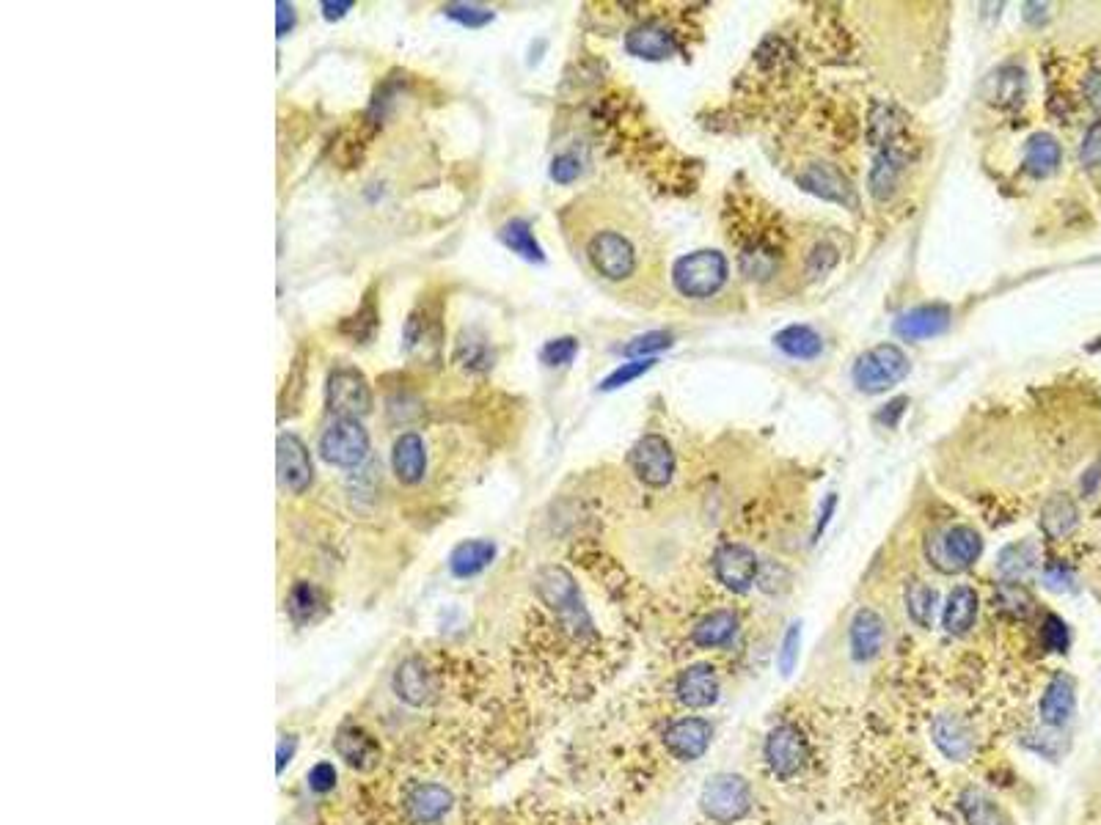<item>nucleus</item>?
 Here are the masks:
<instances>
[{"instance_id": "3c124183", "label": "nucleus", "mask_w": 1101, "mask_h": 825, "mask_svg": "<svg viewBox=\"0 0 1101 825\" xmlns=\"http://www.w3.org/2000/svg\"><path fill=\"white\" fill-rule=\"evenodd\" d=\"M309 787L314 792H328L336 784V770L331 762H317L312 770H309Z\"/></svg>"}, {"instance_id": "473e14b6", "label": "nucleus", "mask_w": 1101, "mask_h": 825, "mask_svg": "<svg viewBox=\"0 0 1101 825\" xmlns=\"http://www.w3.org/2000/svg\"><path fill=\"white\" fill-rule=\"evenodd\" d=\"M958 806H961L967 825H1011V817L1002 812V806H997V801L989 798L986 792L967 790L961 795Z\"/></svg>"}, {"instance_id": "0eeeda50", "label": "nucleus", "mask_w": 1101, "mask_h": 825, "mask_svg": "<svg viewBox=\"0 0 1101 825\" xmlns=\"http://www.w3.org/2000/svg\"><path fill=\"white\" fill-rule=\"evenodd\" d=\"M320 454L336 468H358L369 457V435L358 418H336L320 438Z\"/></svg>"}, {"instance_id": "9b49d317", "label": "nucleus", "mask_w": 1101, "mask_h": 825, "mask_svg": "<svg viewBox=\"0 0 1101 825\" xmlns=\"http://www.w3.org/2000/svg\"><path fill=\"white\" fill-rule=\"evenodd\" d=\"M766 759L779 779H790L807 762V740L796 726H777L766 737Z\"/></svg>"}, {"instance_id": "052dcab7", "label": "nucleus", "mask_w": 1101, "mask_h": 825, "mask_svg": "<svg viewBox=\"0 0 1101 825\" xmlns=\"http://www.w3.org/2000/svg\"><path fill=\"white\" fill-rule=\"evenodd\" d=\"M292 751H295V737H290V740H281V743H279V773L284 770V765L290 762Z\"/></svg>"}, {"instance_id": "8fccbe9b", "label": "nucleus", "mask_w": 1101, "mask_h": 825, "mask_svg": "<svg viewBox=\"0 0 1101 825\" xmlns=\"http://www.w3.org/2000/svg\"><path fill=\"white\" fill-rule=\"evenodd\" d=\"M799 644H801V627L790 625L788 633H785V641H782V652H779V671L782 674H790L799 663Z\"/></svg>"}, {"instance_id": "c9c22d12", "label": "nucleus", "mask_w": 1101, "mask_h": 825, "mask_svg": "<svg viewBox=\"0 0 1101 825\" xmlns=\"http://www.w3.org/2000/svg\"><path fill=\"white\" fill-rule=\"evenodd\" d=\"M457 363L468 369V372H488L490 363H493V350H490L488 339L477 333V330H466L460 333L457 339Z\"/></svg>"}, {"instance_id": "bf43d9fd", "label": "nucleus", "mask_w": 1101, "mask_h": 825, "mask_svg": "<svg viewBox=\"0 0 1101 825\" xmlns=\"http://www.w3.org/2000/svg\"><path fill=\"white\" fill-rule=\"evenodd\" d=\"M1085 91H1088L1090 105H1093V108H1099V110H1101V72H1096V75H1090V80H1088V86H1085Z\"/></svg>"}, {"instance_id": "6e6d98bb", "label": "nucleus", "mask_w": 1101, "mask_h": 825, "mask_svg": "<svg viewBox=\"0 0 1101 825\" xmlns=\"http://www.w3.org/2000/svg\"><path fill=\"white\" fill-rule=\"evenodd\" d=\"M350 9H353L350 0H323L325 20H342Z\"/></svg>"}, {"instance_id": "a211bd4d", "label": "nucleus", "mask_w": 1101, "mask_h": 825, "mask_svg": "<svg viewBox=\"0 0 1101 825\" xmlns=\"http://www.w3.org/2000/svg\"><path fill=\"white\" fill-rule=\"evenodd\" d=\"M391 465H394V473L402 484H419L427 473V449H424V440L416 435V432H405L400 438L394 440V449H391Z\"/></svg>"}, {"instance_id": "a878e982", "label": "nucleus", "mask_w": 1101, "mask_h": 825, "mask_svg": "<svg viewBox=\"0 0 1101 825\" xmlns=\"http://www.w3.org/2000/svg\"><path fill=\"white\" fill-rule=\"evenodd\" d=\"M496 559V545L488 539H468L449 553V570L455 578H474Z\"/></svg>"}, {"instance_id": "f3484780", "label": "nucleus", "mask_w": 1101, "mask_h": 825, "mask_svg": "<svg viewBox=\"0 0 1101 825\" xmlns=\"http://www.w3.org/2000/svg\"><path fill=\"white\" fill-rule=\"evenodd\" d=\"M884 636H887V627H884V619H881L873 608H859L854 622H851V655L859 663H868L881 652L884 647Z\"/></svg>"}, {"instance_id": "cd10ccee", "label": "nucleus", "mask_w": 1101, "mask_h": 825, "mask_svg": "<svg viewBox=\"0 0 1101 825\" xmlns=\"http://www.w3.org/2000/svg\"><path fill=\"white\" fill-rule=\"evenodd\" d=\"M1079 523L1077 504L1066 493H1055L1041 506V531L1049 539H1066Z\"/></svg>"}, {"instance_id": "37998d69", "label": "nucleus", "mask_w": 1101, "mask_h": 825, "mask_svg": "<svg viewBox=\"0 0 1101 825\" xmlns=\"http://www.w3.org/2000/svg\"><path fill=\"white\" fill-rule=\"evenodd\" d=\"M576 355H579V339L576 336H559V339L545 341V347L540 350V361L545 366H568Z\"/></svg>"}, {"instance_id": "aec40b11", "label": "nucleus", "mask_w": 1101, "mask_h": 825, "mask_svg": "<svg viewBox=\"0 0 1101 825\" xmlns=\"http://www.w3.org/2000/svg\"><path fill=\"white\" fill-rule=\"evenodd\" d=\"M1038 710H1041V721L1046 726L1060 729L1063 724H1068L1074 710H1077V688H1074V680L1066 677V674H1057L1055 680L1046 685Z\"/></svg>"}, {"instance_id": "393cba45", "label": "nucleus", "mask_w": 1101, "mask_h": 825, "mask_svg": "<svg viewBox=\"0 0 1101 825\" xmlns=\"http://www.w3.org/2000/svg\"><path fill=\"white\" fill-rule=\"evenodd\" d=\"M1038 567V548L1035 542H1013L1005 545L997 556V572L1005 583H1024Z\"/></svg>"}, {"instance_id": "c85d7f7f", "label": "nucleus", "mask_w": 1101, "mask_h": 825, "mask_svg": "<svg viewBox=\"0 0 1101 825\" xmlns=\"http://www.w3.org/2000/svg\"><path fill=\"white\" fill-rule=\"evenodd\" d=\"M1060 157H1063L1060 143L1049 132H1035V135H1030L1027 149H1024V168H1027V174L1044 179V176L1055 174Z\"/></svg>"}, {"instance_id": "423d86ee", "label": "nucleus", "mask_w": 1101, "mask_h": 825, "mask_svg": "<svg viewBox=\"0 0 1101 825\" xmlns=\"http://www.w3.org/2000/svg\"><path fill=\"white\" fill-rule=\"evenodd\" d=\"M925 553H928V559H931L936 570L961 572L980 559L983 539L972 526H953L928 537Z\"/></svg>"}, {"instance_id": "f03ea898", "label": "nucleus", "mask_w": 1101, "mask_h": 825, "mask_svg": "<svg viewBox=\"0 0 1101 825\" xmlns=\"http://www.w3.org/2000/svg\"><path fill=\"white\" fill-rule=\"evenodd\" d=\"M727 278H730L727 256L719 251H708V248L686 253L672 264V284L689 300H708V297L719 295Z\"/></svg>"}, {"instance_id": "4be33fe9", "label": "nucleus", "mask_w": 1101, "mask_h": 825, "mask_svg": "<svg viewBox=\"0 0 1101 825\" xmlns=\"http://www.w3.org/2000/svg\"><path fill=\"white\" fill-rule=\"evenodd\" d=\"M906 160H909V152H906L903 143L881 149L876 163H873V171H870V196L876 201H890L895 196V190H898V176H901Z\"/></svg>"}, {"instance_id": "5701e85b", "label": "nucleus", "mask_w": 1101, "mask_h": 825, "mask_svg": "<svg viewBox=\"0 0 1101 825\" xmlns=\"http://www.w3.org/2000/svg\"><path fill=\"white\" fill-rule=\"evenodd\" d=\"M408 814L416 823L430 825L438 823L449 809H452V795L441 784H416L408 798H405Z\"/></svg>"}, {"instance_id": "f257e3e1", "label": "nucleus", "mask_w": 1101, "mask_h": 825, "mask_svg": "<svg viewBox=\"0 0 1101 825\" xmlns=\"http://www.w3.org/2000/svg\"><path fill=\"white\" fill-rule=\"evenodd\" d=\"M601 223L581 231V253L590 270L606 284L639 295V303H656L661 295V248L645 218L625 207H595Z\"/></svg>"}, {"instance_id": "7c9ffc66", "label": "nucleus", "mask_w": 1101, "mask_h": 825, "mask_svg": "<svg viewBox=\"0 0 1101 825\" xmlns=\"http://www.w3.org/2000/svg\"><path fill=\"white\" fill-rule=\"evenodd\" d=\"M774 344L785 355L799 358V361H812V358H818L823 352V339L810 325H790V328L779 330L777 336H774Z\"/></svg>"}, {"instance_id": "20e7f679", "label": "nucleus", "mask_w": 1101, "mask_h": 825, "mask_svg": "<svg viewBox=\"0 0 1101 825\" xmlns=\"http://www.w3.org/2000/svg\"><path fill=\"white\" fill-rule=\"evenodd\" d=\"M702 814L719 825L738 823L752 809V790L744 776L735 773H716L705 781L700 792Z\"/></svg>"}, {"instance_id": "79ce46f5", "label": "nucleus", "mask_w": 1101, "mask_h": 825, "mask_svg": "<svg viewBox=\"0 0 1101 825\" xmlns=\"http://www.w3.org/2000/svg\"><path fill=\"white\" fill-rule=\"evenodd\" d=\"M669 347H672V336L669 333H664V330H650V333H642V336L628 341L623 347V355L639 361V358H653V352L669 350Z\"/></svg>"}, {"instance_id": "603ef678", "label": "nucleus", "mask_w": 1101, "mask_h": 825, "mask_svg": "<svg viewBox=\"0 0 1101 825\" xmlns=\"http://www.w3.org/2000/svg\"><path fill=\"white\" fill-rule=\"evenodd\" d=\"M1079 157H1082V163L1085 165H1096L1101 160V121H1096V124L1088 130L1085 141H1082V152H1079Z\"/></svg>"}, {"instance_id": "b1692460", "label": "nucleus", "mask_w": 1101, "mask_h": 825, "mask_svg": "<svg viewBox=\"0 0 1101 825\" xmlns=\"http://www.w3.org/2000/svg\"><path fill=\"white\" fill-rule=\"evenodd\" d=\"M394 693L405 704L419 707L433 696V674L424 669L419 660H405L394 674Z\"/></svg>"}, {"instance_id": "ea45409f", "label": "nucleus", "mask_w": 1101, "mask_h": 825, "mask_svg": "<svg viewBox=\"0 0 1101 825\" xmlns=\"http://www.w3.org/2000/svg\"><path fill=\"white\" fill-rule=\"evenodd\" d=\"M444 14L463 28H485L496 17L488 6H479V3H446Z\"/></svg>"}, {"instance_id": "c756f323", "label": "nucleus", "mask_w": 1101, "mask_h": 825, "mask_svg": "<svg viewBox=\"0 0 1101 825\" xmlns=\"http://www.w3.org/2000/svg\"><path fill=\"white\" fill-rule=\"evenodd\" d=\"M336 751H339V757L345 759L347 765L364 770V768H372V762H375V757H378V743H375L372 735H367L364 729H358V726H347V729H342L339 737H336Z\"/></svg>"}, {"instance_id": "bb28decb", "label": "nucleus", "mask_w": 1101, "mask_h": 825, "mask_svg": "<svg viewBox=\"0 0 1101 825\" xmlns=\"http://www.w3.org/2000/svg\"><path fill=\"white\" fill-rule=\"evenodd\" d=\"M978 594L969 586H956L950 597H947L945 614H942V625L950 636H964L969 633V627L975 625L978 619Z\"/></svg>"}, {"instance_id": "f8f14e48", "label": "nucleus", "mask_w": 1101, "mask_h": 825, "mask_svg": "<svg viewBox=\"0 0 1101 825\" xmlns=\"http://www.w3.org/2000/svg\"><path fill=\"white\" fill-rule=\"evenodd\" d=\"M713 572L730 592H746L760 575V561L744 545H724L713 556Z\"/></svg>"}, {"instance_id": "c03bdc74", "label": "nucleus", "mask_w": 1101, "mask_h": 825, "mask_svg": "<svg viewBox=\"0 0 1101 825\" xmlns=\"http://www.w3.org/2000/svg\"><path fill=\"white\" fill-rule=\"evenodd\" d=\"M656 366V358H639V361H628L623 366H617L606 380L601 383V391H614V388H623L636 377H642L645 372H650Z\"/></svg>"}, {"instance_id": "2eb2a0df", "label": "nucleus", "mask_w": 1101, "mask_h": 825, "mask_svg": "<svg viewBox=\"0 0 1101 825\" xmlns=\"http://www.w3.org/2000/svg\"><path fill=\"white\" fill-rule=\"evenodd\" d=\"M713 729L708 721L702 718H680L675 724L669 726L664 732V743L667 748L683 762H691V759H700L708 746H711Z\"/></svg>"}, {"instance_id": "a18cd8bd", "label": "nucleus", "mask_w": 1101, "mask_h": 825, "mask_svg": "<svg viewBox=\"0 0 1101 825\" xmlns=\"http://www.w3.org/2000/svg\"><path fill=\"white\" fill-rule=\"evenodd\" d=\"M1024 746H1030L1033 751H1038V754H1044V757L1055 759L1063 754L1066 740L1057 735L1055 726H1046V729H1041V732H1030V735L1024 737Z\"/></svg>"}, {"instance_id": "2f4dec72", "label": "nucleus", "mask_w": 1101, "mask_h": 825, "mask_svg": "<svg viewBox=\"0 0 1101 825\" xmlns=\"http://www.w3.org/2000/svg\"><path fill=\"white\" fill-rule=\"evenodd\" d=\"M499 240L504 242L512 253H518L521 259H526V262H534V264L545 262V253L543 248H540L537 237H534L529 220H523V218L507 220V223L501 226Z\"/></svg>"}, {"instance_id": "4468645a", "label": "nucleus", "mask_w": 1101, "mask_h": 825, "mask_svg": "<svg viewBox=\"0 0 1101 825\" xmlns=\"http://www.w3.org/2000/svg\"><path fill=\"white\" fill-rule=\"evenodd\" d=\"M931 735H934L936 748L953 762H967L972 757V751H975V732L961 715H936L934 724H931Z\"/></svg>"}, {"instance_id": "39448f33", "label": "nucleus", "mask_w": 1101, "mask_h": 825, "mask_svg": "<svg viewBox=\"0 0 1101 825\" xmlns=\"http://www.w3.org/2000/svg\"><path fill=\"white\" fill-rule=\"evenodd\" d=\"M537 592L543 597V603L570 627V630H590L592 622L587 616V608L581 603L579 586L573 581V575L562 567H545L537 575Z\"/></svg>"}, {"instance_id": "e433bc0d", "label": "nucleus", "mask_w": 1101, "mask_h": 825, "mask_svg": "<svg viewBox=\"0 0 1101 825\" xmlns=\"http://www.w3.org/2000/svg\"><path fill=\"white\" fill-rule=\"evenodd\" d=\"M906 611L912 616V622L917 627H931L934 625V611H936V589L928 586L920 578H914L909 586H906Z\"/></svg>"}, {"instance_id": "6ab92c4d", "label": "nucleus", "mask_w": 1101, "mask_h": 825, "mask_svg": "<svg viewBox=\"0 0 1101 825\" xmlns=\"http://www.w3.org/2000/svg\"><path fill=\"white\" fill-rule=\"evenodd\" d=\"M678 699L686 707H711L716 699H719V677L713 666H705V663H697V666H689L686 671H680L678 677Z\"/></svg>"}, {"instance_id": "4d7b16f0", "label": "nucleus", "mask_w": 1101, "mask_h": 825, "mask_svg": "<svg viewBox=\"0 0 1101 825\" xmlns=\"http://www.w3.org/2000/svg\"><path fill=\"white\" fill-rule=\"evenodd\" d=\"M906 405H909V399H895V402L887 405V410H881L879 421H884L887 427H895V424H898V416H901L903 407Z\"/></svg>"}, {"instance_id": "a19ab883", "label": "nucleus", "mask_w": 1101, "mask_h": 825, "mask_svg": "<svg viewBox=\"0 0 1101 825\" xmlns=\"http://www.w3.org/2000/svg\"><path fill=\"white\" fill-rule=\"evenodd\" d=\"M375 330H378V308L372 306V303H364V306L358 308L356 314L353 317H347L345 322H342V333H347L350 339H356V341H369L372 336H375Z\"/></svg>"}, {"instance_id": "5fc2aeb1", "label": "nucleus", "mask_w": 1101, "mask_h": 825, "mask_svg": "<svg viewBox=\"0 0 1101 825\" xmlns=\"http://www.w3.org/2000/svg\"><path fill=\"white\" fill-rule=\"evenodd\" d=\"M295 22H298L295 6L287 3V0H279V3H276V33H279V36H287V33L295 28Z\"/></svg>"}, {"instance_id": "864d4df0", "label": "nucleus", "mask_w": 1101, "mask_h": 825, "mask_svg": "<svg viewBox=\"0 0 1101 825\" xmlns=\"http://www.w3.org/2000/svg\"><path fill=\"white\" fill-rule=\"evenodd\" d=\"M1044 581H1046V586L1052 589V592H1063V589H1068V586H1071L1074 575H1071V570H1068V567H1063V564H1049V567L1044 570Z\"/></svg>"}, {"instance_id": "4c0bfd02", "label": "nucleus", "mask_w": 1101, "mask_h": 825, "mask_svg": "<svg viewBox=\"0 0 1101 825\" xmlns=\"http://www.w3.org/2000/svg\"><path fill=\"white\" fill-rule=\"evenodd\" d=\"M994 603H997L1002 614L1011 616V619H1027L1035 611L1033 594L1027 592L1022 583H1002L1000 589H997Z\"/></svg>"}, {"instance_id": "1a4fd4ad", "label": "nucleus", "mask_w": 1101, "mask_h": 825, "mask_svg": "<svg viewBox=\"0 0 1101 825\" xmlns=\"http://www.w3.org/2000/svg\"><path fill=\"white\" fill-rule=\"evenodd\" d=\"M628 465L647 487H667L675 476V451L661 435H645L634 443Z\"/></svg>"}, {"instance_id": "412c9836", "label": "nucleus", "mask_w": 1101, "mask_h": 825, "mask_svg": "<svg viewBox=\"0 0 1101 825\" xmlns=\"http://www.w3.org/2000/svg\"><path fill=\"white\" fill-rule=\"evenodd\" d=\"M947 325H950V308L947 306H920L906 311L898 322H895V333L901 339L920 341V339H934L939 333H945Z\"/></svg>"}, {"instance_id": "de8ad7c7", "label": "nucleus", "mask_w": 1101, "mask_h": 825, "mask_svg": "<svg viewBox=\"0 0 1101 825\" xmlns=\"http://www.w3.org/2000/svg\"><path fill=\"white\" fill-rule=\"evenodd\" d=\"M837 259H840V253H837L832 245L821 242V245H815V248L807 253V273H810V278L826 275L832 267H835Z\"/></svg>"}, {"instance_id": "f704fd0d", "label": "nucleus", "mask_w": 1101, "mask_h": 825, "mask_svg": "<svg viewBox=\"0 0 1101 825\" xmlns=\"http://www.w3.org/2000/svg\"><path fill=\"white\" fill-rule=\"evenodd\" d=\"M438 336H441V325H438V319L427 314V308H416L405 322V350L413 352V355H422L424 347L435 350Z\"/></svg>"}, {"instance_id": "58836bf2", "label": "nucleus", "mask_w": 1101, "mask_h": 825, "mask_svg": "<svg viewBox=\"0 0 1101 825\" xmlns=\"http://www.w3.org/2000/svg\"><path fill=\"white\" fill-rule=\"evenodd\" d=\"M320 592L314 589L312 583L298 581L292 586L290 600H287V608H290V616L295 622H312L314 616L320 614Z\"/></svg>"}, {"instance_id": "49530a36", "label": "nucleus", "mask_w": 1101, "mask_h": 825, "mask_svg": "<svg viewBox=\"0 0 1101 825\" xmlns=\"http://www.w3.org/2000/svg\"><path fill=\"white\" fill-rule=\"evenodd\" d=\"M1041 641H1044V647L1049 649V652H1066L1068 641H1071L1066 622H1063L1057 614L1046 616L1044 625H1041Z\"/></svg>"}, {"instance_id": "72a5a7b5", "label": "nucleus", "mask_w": 1101, "mask_h": 825, "mask_svg": "<svg viewBox=\"0 0 1101 825\" xmlns=\"http://www.w3.org/2000/svg\"><path fill=\"white\" fill-rule=\"evenodd\" d=\"M735 630H738V619H735L733 611H713L711 616H705L700 625L694 627L691 638H694L697 647L713 649L724 647L735 636Z\"/></svg>"}, {"instance_id": "dca6fc26", "label": "nucleus", "mask_w": 1101, "mask_h": 825, "mask_svg": "<svg viewBox=\"0 0 1101 825\" xmlns=\"http://www.w3.org/2000/svg\"><path fill=\"white\" fill-rule=\"evenodd\" d=\"M625 50L645 61H664L669 55H675L678 44L667 28H661L656 22H642L625 33Z\"/></svg>"}, {"instance_id": "6e6552de", "label": "nucleus", "mask_w": 1101, "mask_h": 825, "mask_svg": "<svg viewBox=\"0 0 1101 825\" xmlns=\"http://www.w3.org/2000/svg\"><path fill=\"white\" fill-rule=\"evenodd\" d=\"M325 402L336 418H361L372 407L367 377L356 369H334L325 383Z\"/></svg>"}, {"instance_id": "9d476101", "label": "nucleus", "mask_w": 1101, "mask_h": 825, "mask_svg": "<svg viewBox=\"0 0 1101 825\" xmlns=\"http://www.w3.org/2000/svg\"><path fill=\"white\" fill-rule=\"evenodd\" d=\"M276 465H279V479L281 484L295 495H303L309 490V484L314 479V465L312 454L303 446V440L298 435H279V443H276Z\"/></svg>"}, {"instance_id": "7ed1b4c3", "label": "nucleus", "mask_w": 1101, "mask_h": 825, "mask_svg": "<svg viewBox=\"0 0 1101 825\" xmlns=\"http://www.w3.org/2000/svg\"><path fill=\"white\" fill-rule=\"evenodd\" d=\"M912 363L898 344H876L854 363V383L865 394H884L909 374Z\"/></svg>"}, {"instance_id": "13d9d810", "label": "nucleus", "mask_w": 1101, "mask_h": 825, "mask_svg": "<svg viewBox=\"0 0 1101 825\" xmlns=\"http://www.w3.org/2000/svg\"><path fill=\"white\" fill-rule=\"evenodd\" d=\"M835 509H837V495L829 493V495H826V504H823L821 517H818V526H815V539L821 537L823 528H826V523H829V517L835 515Z\"/></svg>"}, {"instance_id": "09e8293b", "label": "nucleus", "mask_w": 1101, "mask_h": 825, "mask_svg": "<svg viewBox=\"0 0 1101 825\" xmlns=\"http://www.w3.org/2000/svg\"><path fill=\"white\" fill-rule=\"evenodd\" d=\"M581 176V163H579V157L576 154H557L554 160H551V179L557 182V185H570V182H576Z\"/></svg>"}, {"instance_id": "ddd939ff", "label": "nucleus", "mask_w": 1101, "mask_h": 825, "mask_svg": "<svg viewBox=\"0 0 1101 825\" xmlns=\"http://www.w3.org/2000/svg\"><path fill=\"white\" fill-rule=\"evenodd\" d=\"M799 185L804 187V190L815 193V196H821L823 201H835V204H843V207L857 209V193H854L851 182L837 171L835 165H829V163L807 165V168L799 174Z\"/></svg>"}]
</instances>
